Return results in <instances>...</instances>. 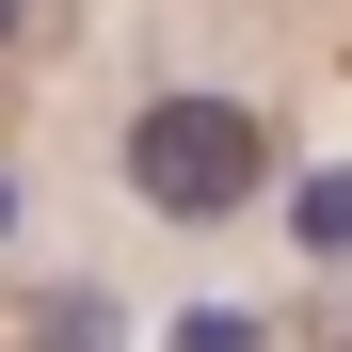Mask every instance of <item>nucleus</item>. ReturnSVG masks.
I'll use <instances>...</instances> for the list:
<instances>
[{"label":"nucleus","mask_w":352,"mask_h":352,"mask_svg":"<svg viewBox=\"0 0 352 352\" xmlns=\"http://www.w3.org/2000/svg\"><path fill=\"white\" fill-rule=\"evenodd\" d=\"M256 176H272V129H256L241 96H144V112H129V192H144V208L224 224Z\"/></svg>","instance_id":"nucleus-1"},{"label":"nucleus","mask_w":352,"mask_h":352,"mask_svg":"<svg viewBox=\"0 0 352 352\" xmlns=\"http://www.w3.org/2000/svg\"><path fill=\"white\" fill-rule=\"evenodd\" d=\"M305 241H320V256H352V176H320V192H305Z\"/></svg>","instance_id":"nucleus-2"},{"label":"nucleus","mask_w":352,"mask_h":352,"mask_svg":"<svg viewBox=\"0 0 352 352\" xmlns=\"http://www.w3.org/2000/svg\"><path fill=\"white\" fill-rule=\"evenodd\" d=\"M0 32H16V0H0Z\"/></svg>","instance_id":"nucleus-3"}]
</instances>
